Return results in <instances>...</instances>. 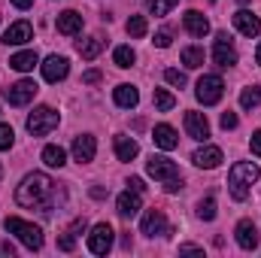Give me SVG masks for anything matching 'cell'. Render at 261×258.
<instances>
[{
	"instance_id": "1f68e13d",
	"label": "cell",
	"mask_w": 261,
	"mask_h": 258,
	"mask_svg": "<svg viewBox=\"0 0 261 258\" xmlns=\"http://www.w3.org/2000/svg\"><path fill=\"white\" fill-rule=\"evenodd\" d=\"M197 216H200L203 222H213V219H216V200H213V197H203V200L197 203Z\"/></svg>"
},
{
	"instance_id": "d590c367",
	"label": "cell",
	"mask_w": 261,
	"mask_h": 258,
	"mask_svg": "<svg viewBox=\"0 0 261 258\" xmlns=\"http://www.w3.org/2000/svg\"><path fill=\"white\" fill-rule=\"evenodd\" d=\"M12 140H15V134H12V128L0 122V149H9V146H12Z\"/></svg>"
},
{
	"instance_id": "277c9868",
	"label": "cell",
	"mask_w": 261,
	"mask_h": 258,
	"mask_svg": "<svg viewBox=\"0 0 261 258\" xmlns=\"http://www.w3.org/2000/svg\"><path fill=\"white\" fill-rule=\"evenodd\" d=\"M6 231H9V234H15L28 249H40V246H43V231H40L37 225H31V222L18 219V216H9V219H6Z\"/></svg>"
},
{
	"instance_id": "4fadbf2b",
	"label": "cell",
	"mask_w": 261,
	"mask_h": 258,
	"mask_svg": "<svg viewBox=\"0 0 261 258\" xmlns=\"http://www.w3.org/2000/svg\"><path fill=\"white\" fill-rule=\"evenodd\" d=\"M28 40H34L31 21H15V24H9L6 34H3V43H6V46H24Z\"/></svg>"
},
{
	"instance_id": "d6a6232c",
	"label": "cell",
	"mask_w": 261,
	"mask_h": 258,
	"mask_svg": "<svg viewBox=\"0 0 261 258\" xmlns=\"http://www.w3.org/2000/svg\"><path fill=\"white\" fill-rule=\"evenodd\" d=\"M176 3H179V0H149V12H152V15H167Z\"/></svg>"
},
{
	"instance_id": "3957f363",
	"label": "cell",
	"mask_w": 261,
	"mask_h": 258,
	"mask_svg": "<svg viewBox=\"0 0 261 258\" xmlns=\"http://www.w3.org/2000/svg\"><path fill=\"white\" fill-rule=\"evenodd\" d=\"M146 170H149V176H155V179H161L164 183V192H179L182 189V176H179V167L170 161V158H164V155H152L149 161H146Z\"/></svg>"
},
{
	"instance_id": "e0dca14e",
	"label": "cell",
	"mask_w": 261,
	"mask_h": 258,
	"mask_svg": "<svg viewBox=\"0 0 261 258\" xmlns=\"http://www.w3.org/2000/svg\"><path fill=\"white\" fill-rule=\"evenodd\" d=\"M186 134L192 140H206L210 137V122L203 113H186Z\"/></svg>"
},
{
	"instance_id": "d4e9b609",
	"label": "cell",
	"mask_w": 261,
	"mask_h": 258,
	"mask_svg": "<svg viewBox=\"0 0 261 258\" xmlns=\"http://www.w3.org/2000/svg\"><path fill=\"white\" fill-rule=\"evenodd\" d=\"M76 49H79V55H82L85 61H94V58L103 52V40H100V37H88V40H79Z\"/></svg>"
},
{
	"instance_id": "7dc6e473",
	"label": "cell",
	"mask_w": 261,
	"mask_h": 258,
	"mask_svg": "<svg viewBox=\"0 0 261 258\" xmlns=\"http://www.w3.org/2000/svg\"><path fill=\"white\" fill-rule=\"evenodd\" d=\"M255 61L261 64V43H258V49H255Z\"/></svg>"
},
{
	"instance_id": "8d00e7d4",
	"label": "cell",
	"mask_w": 261,
	"mask_h": 258,
	"mask_svg": "<svg viewBox=\"0 0 261 258\" xmlns=\"http://www.w3.org/2000/svg\"><path fill=\"white\" fill-rule=\"evenodd\" d=\"M170 40H173V31H170V28H164V31H158V34H155V46H158V49H167V46H170Z\"/></svg>"
},
{
	"instance_id": "8992f818",
	"label": "cell",
	"mask_w": 261,
	"mask_h": 258,
	"mask_svg": "<svg viewBox=\"0 0 261 258\" xmlns=\"http://www.w3.org/2000/svg\"><path fill=\"white\" fill-rule=\"evenodd\" d=\"M55 128H58V113L52 107H37L28 116V131L34 137H46V134H52Z\"/></svg>"
},
{
	"instance_id": "74e56055",
	"label": "cell",
	"mask_w": 261,
	"mask_h": 258,
	"mask_svg": "<svg viewBox=\"0 0 261 258\" xmlns=\"http://www.w3.org/2000/svg\"><path fill=\"white\" fill-rule=\"evenodd\" d=\"M100 79H103L100 70H88V73H82V82H85V85H97Z\"/></svg>"
},
{
	"instance_id": "ab89813d",
	"label": "cell",
	"mask_w": 261,
	"mask_h": 258,
	"mask_svg": "<svg viewBox=\"0 0 261 258\" xmlns=\"http://www.w3.org/2000/svg\"><path fill=\"white\" fill-rule=\"evenodd\" d=\"M249 146H252V152H255V155L261 158V131H255V134H252V140H249Z\"/></svg>"
},
{
	"instance_id": "ac0fdd59",
	"label": "cell",
	"mask_w": 261,
	"mask_h": 258,
	"mask_svg": "<svg viewBox=\"0 0 261 258\" xmlns=\"http://www.w3.org/2000/svg\"><path fill=\"white\" fill-rule=\"evenodd\" d=\"M192 161H195L197 167H203V170H213V167L222 164V149L219 146H203V149H197L195 155H192Z\"/></svg>"
},
{
	"instance_id": "d6986e66",
	"label": "cell",
	"mask_w": 261,
	"mask_h": 258,
	"mask_svg": "<svg viewBox=\"0 0 261 258\" xmlns=\"http://www.w3.org/2000/svg\"><path fill=\"white\" fill-rule=\"evenodd\" d=\"M182 24H186V31H189L192 37H206V34H210V21H206V15H200L197 9H189V12L182 15Z\"/></svg>"
},
{
	"instance_id": "e575fe53",
	"label": "cell",
	"mask_w": 261,
	"mask_h": 258,
	"mask_svg": "<svg viewBox=\"0 0 261 258\" xmlns=\"http://www.w3.org/2000/svg\"><path fill=\"white\" fill-rule=\"evenodd\" d=\"M73 246H76V234H73V231H64V234L58 237V249H61V252H73Z\"/></svg>"
},
{
	"instance_id": "5bb4252c",
	"label": "cell",
	"mask_w": 261,
	"mask_h": 258,
	"mask_svg": "<svg viewBox=\"0 0 261 258\" xmlns=\"http://www.w3.org/2000/svg\"><path fill=\"white\" fill-rule=\"evenodd\" d=\"M94 152H97V140H94L91 134H82V137L73 140V158H76L79 164L94 161Z\"/></svg>"
},
{
	"instance_id": "60d3db41",
	"label": "cell",
	"mask_w": 261,
	"mask_h": 258,
	"mask_svg": "<svg viewBox=\"0 0 261 258\" xmlns=\"http://www.w3.org/2000/svg\"><path fill=\"white\" fill-rule=\"evenodd\" d=\"M128 186H130V189H134V192H140V194H143V189H146L140 176H130V179H128Z\"/></svg>"
},
{
	"instance_id": "484cf974",
	"label": "cell",
	"mask_w": 261,
	"mask_h": 258,
	"mask_svg": "<svg viewBox=\"0 0 261 258\" xmlns=\"http://www.w3.org/2000/svg\"><path fill=\"white\" fill-rule=\"evenodd\" d=\"M43 164H46V167H64L67 152L61 146H46V149H43Z\"/></svg>"
},
{
	"instance_id": "9c48e42d",
	"label": "cell",
	"mask_w": 261,
	"mask_h": 258,
	"mask_svg": "<svg viewBox=\"0 0 261 258\" xmlns=\"http://www.w3.org/2000/svg\"><path fill=\"white\" fill-rule=\"evenodd\" d=\"M213 61L219 67H234L237 64V49L231 46V37L222 31L216 34V46H213Z\"/></svg>"
},
{
	"instance_id": "8fae6325",
	"label": "cell",
	"mask_w": 261,
	"mask_h": 258,
	"mask_svg": "<svg viewBox=\"0 0 261 258\" xmlns=\"http://www.w3.org/2000/svg\"><path fill=\"white\" fill-rule=\"evenodd\" d=\"M234 237H237V246H240V249H258V228H255V222H252V219L237 222Z\"/></svg>"
},
{
	"instance_id": "83f0119b",
	"label": "cell",
	"mask_w": 261,
	"mask_h": 258,
	"mask_svg": "<svg viewBox=\"0 0 261 258\" xmlns=\"http://www.w3.org/2000/svg\"><path fill=\"white\" fill-rule=\"evenodd\" d=\"M261 104V85H252V88H243L240 91V107L243 110H252Z\"/></svg>"
},
{
	"instance_id": "6da1fadb",
	"label": "cell",
	"mask_w": 261,
	"mask_h": 258,
	"mask_svg": "<svg viewBox=\"0 0 261 258\" xmlns=\"http://www.w3.org/2000/svg\"><path fill=\"white\" fill-rule=\"evenodd\" d=\"M58 194L55 189V183L46 176V173H28L24 179H21V186L15 189V203L18 207H37L40 213H52V197Z\"/></svg>"
},
{
	"instance_id": "5b68a950",
	"label": "cell",
	"mask_w": 261,
	"mask_h": 258,
	"mask_svg": "<svg viewBox=\"0 0 261 258\" xmlns=\"http://www.w3.org/2000/svg\"><path fill=\"white\" fill-rule=\"evenodd\" d=\"M195 94H197V100H200L203 107L219 104V100H222V94H225V82H222V76H216V73L200 76V79H197V85H195Z\"/></svg>"
},
{
	"instance_id": "ee69618b",
	"label": "cell",
	"mask_w": 261,
	"mask_h": 258,
	"mask_svg": "<svg viewBox=\"0 0 261 258\" xmlns=\"http://www.w3.org/2000/svg\"><path fill=\"white\" fill-rule=\"evenodd\" d=\"M91 197H97V200H103V197H107V189H100V186H94V189H91Z\"/></svg>"
},
{
	"instance_id": "836d02e7",
	"label": "cell",
	"mask_w": 261,
	"mask_h": 258,
	"mask_svg": "<svg viewBox=\"0 0 261 258\" xmlns=\"http://www.w3.org/2000/svg\"><path fill=\"white\" fill-rule=\"evenodd\" d=\"M164 79L170 82V85H176V88H186V73H179V70H164Z\"/></svg>"
},
{
	"instance_id": "7bdbcfd3",
	"label": "cell",
	"mask_w": 261,
	"mask_h": 258,
	"mask_svg": "<svg viewBox=\"0 0 261 258\" xmlns=\"http://www.w3.org/2000/svg\"><path fill=\"white\" fill-rule=\"evenodd\" d=\"M0 255H15V246L12 243H0Z\"/></svg>"
},
{
	"instance_id": "bcb514c9",
	"label": "cell",
	"mask_w": 261,
	"mask_h": 258,
	"mask_svg": "<svg viewBox=\"0 0 261 258\" xmlns=\"http://www.w3.org/2000/svg\"><path fill=\"white\" fill-rule=\"evenodd\" d=\"M182 252H200V246H192V243H186V246H179Z\"/></svg>"
},
{
	"instance_id": "44dd1931",
	"label": "cell",
	"mask_w": 261,
	"mask_h": 258,
	"mask_svg": "<svg viewBox=\"0 0 261 258\" xmlns=\"http://www.w3.org/2000/svg\"><path fill=\"white\" fill-rule=\"evenodd\" d=\"M152 140H155V146H161V149H167V152L179 146V137H176V131L170 128V125H155Z\"/></svg>"
},
{
	"instance_id": "2e32d148",
	"label": "cell",
	"mask_w": 261,
	"mask_h": 258,
	"mask_svg": "<svg viewBox=\"0 0 261 258\" xmlns=\"http://www.w3.org/2000/svg\"><path fill=\"white\" fill-rule=\"evenodd\" d=\"M140 207H143V197H140V192H134V189H128L125 194H119V200H116V210H119L122 219H134L140 213Z\"/></svg>"
},
{
	"instance_id": "f35d334b",
	"label": "cell",
	"mask_w": 261,
	"mask_h": 258,
	"mask_svg": "<svg viewBox=\"0 0 261 258\" xmlns=\"http://www.w3.org/2000/svg\"><path fill=\"white\" fill-rule=\"evenodd\" d=\"M222 128L225 131L237 128V116H234V113H222Z\"/></svg>"
},
{
	"instance_id": "f546056e",
	"label": "cell",
	"mask_w": 261,
	"mask_h": 258,
	"mask_svg": "<svg viewBox=\"0 0 261 258\" xmlns=\"http://www.w3.org/2000/svg\"><path fill=\"white\" fill-rule=\"evenodd\" d=\"M125 31H128L130 37H146V31H149V24H146V15H130L128 24H125Z\"/></svg>"
},
{
	"instance_id": "4dcf8cb0",
	"label": "cell",
	"mask_w": 261,
	"mask_h": 258,
	"mask_svg": "<svg viewBox=\"0 0 261 258\" xmlns=\"http://www.w3.org/2000/svg\"><path fill=\"white\" fill-rule=\"evenodd\" d=\"M134 58H137V55H134L130 46H119V49L113 52V61H116V67H122V70H128V67L134 64Z\"/></svg>"
},
{
	"instance_id": "f6af8a7d",
	"label": "cell",
	"mask_w": 261,
	"mask_h": 258,
	"mask_svg": "<svg viewBox=\"0 0 261 258\" xmlns=\"http://www.w3.org/2000/svg\"><path fill=\"white\" fill-rule=\"evenodd\" d=\"M12 6H18V9H28V6H34V0H12Z\"/></svg>"
},
{
	"instance_id": "b9f144b4",
	"label": "cell",
	"mask_w": 261,
	"mask_h": 258,
	"mask_svg": "<svg viewBox=\"0 0 261 258\" xmlns=\"http://www.w3.org/2000/svg\"><path fill=\"white\" fill-rule=\"evenodd\" d=\"M67 231H73V234H82V231H85V219H76V222H73Z\"/></svg>"
},
{
	"instance_id": "c3c4849f",
	"label": "cell",
	"mask_w": 261,
	"mask_h": 258,
	"mask_svg": "<svg viewBox=\"0 0 261 258\" xmlns=\"http://www.w3.org/2000/svg\"><path fill=\"white\" fill-rule=\"evenodd\" d=\"M0 176H3V170H0Z\"/></svg>"
},
{
	"instance_id": "52a82bcc",
	"label": "cell",
	"mask_w": 261,
	"mask_h": 258,
	"mask_svg": "<svg viewBox=\"0 0 261 258\" xmlns=\"http://www.w3.org/2000/svg\"><path fill=\"white\" fill-rule=\"evenodd\" d=\"M3 97H6L12 107H24V104H31V100L37 97V85H34L31 79H21V82L3 88Z\"/></svg>"
},
{
	"instance_id": "ba28073f",
	"label": "cell",
	"mask_w": 261,
	"mask_h": 258,
	"mask_svg": "<svg viewBox=\"0 0 261 258\" xmlns=\"http://www.w3.org/2000/svg\"><path fill=\"white\" fill-rule=\"evenodd\" d=\"M88 249H91L94 255H107V252L113 249V228H110L107 222H100V225L91 228V234H88Z\"/></svg>"
},
{
	"instance_id": "9a60e30c",
	"label": "cell",
	"mask_w": 261,
	"mask_h": 258,
	"mask_svg": "<svg viewBox=\"0 0 261 258\" xmlns=\"http://www.w3.org/2000/svg\"><path fill=\"white\" fill-rule=\"evenodd\" d=\"M143 234L146 237H155V234H170V228H167V219H164V213L161 210H149L146 216H143Z\"/></svg>"
},
{
	"instance_id": "30bf717a",
	"label": "cell",
	"mask_w": 261,
	"mask_h": 258,
	"mask_svg": "<svg viewBox=\"0 0 261 258\" xmlns=\"http://www.w3.org/2000/svg\"><path fill=\"white\" fill-rule=\"evenodd\" d=\"M40 67H43V79L46 82H61L67 73H70V61H67L64 55H49Z\"/></svg>"
},
{
	"instance_id": "7402d4cb",
	"label": "cell",
	"mask_w": 261,
	"mask_h": 258,
	"mask_svg": "<svg viewBox=\"0 0 261 258\" xmlns=\"http://www.w3.org/2000/svg\"><path fill=\"white\" fill-rule=\"evenodd\" d=\"M113 100H116L122 110H134V107L140 104V91H137L134 85H119V88L113 91Z\"/></svg>"
},
{
	"instance_id": "cb8c5ba5",
	"label": "cell",
	"mask_w": 261,
	"mask_h": 258,
	"mask_svg": "<svg viewBox=\"0 0 261 258\" xmlns=\"http://www.w3.org/2000/svg\"><path fill=\"white\" fill-rule=\"evenodd\" d=\"M37 64H40V58H37V52H34V49L18 52V55H12V58H9V67H12V70H18V73H28V70H34Z\"/></svg>"
},
{
	"instance_id": "7a4b0ae2",
	"label": "cell",
	"mask_w": 261,
	"mask_h": 258,
	"mask_svg": "<svg viewBox=\"0 0 261 258\" xmlns=\"http://www.w3.org/2000/svg\"><path fill=\"white\" fill-rule=\"evenodd\" d=\"M261 176V170L252 164V161H237L228 173V189H231V197L234 200H246L249 192H252V183Z\"/></svg>"
},
{
	"instance_id": "7c38bea8",
	"label": "cell",
	"mask_w": 261,
	"mask_h": 258,
	"mask_svg": "<svg viewBox=\"0 0 261 258\" xmlns=\"http://www.w3.org/2000/svg\"><path fill=\"white\" fill-rule=\"evenodd\" d=\"M234 28H237L243 37H258L261 34V18L255 12H249V9H240V12H234Z\"/></svg>"
},
{
	"instance_id": "f1b7e54d",
	"label": "cell",
	"mask_w": 261,
	"mask_h": 258,
	"mask_svg": "<svg viewBox=\"0 0 261 258\" xmlns=\"http://www.w3.org/2000/svg\"><path fill=\"white\" fill-rule=\"evenodd\" d=\"M182 64L189 67V70H197V67H203V49H197V46H189V49H182Z\"/></svg>"
},
{
	"instance_id": "ffe728a7",
	"label": "cell",
	"mask_w": 261,
	"mask_h": 258,
	"mask_svg": "<svg viewBox=\"0 0 261 258\" xmlns=\"http://www.w3.org/2000/svg\"><path fill=\"white\" fill-rule=\"evenodd\" d=\"M58 34H64V37H73V34H79L82 31V15L76 12V9H67V12H61L58 15Z\"/></svg>"
},
{
	"instance_id": "603a6c76",
	"label": "cell",
	"mask_w": 261,
	"mask_h": 258,
	"mask_svg": "<svg viewBox=\"0 0 261 258\" xmlns=\"http://www.w3.org/2000/svg\"><path fill=\"white\" fill-rule=\"evenodd\" d=\"M137 152H140V146H137L134 137H125V134L116 137V158H119V161H134Z\"/></svg>"
},
{
	"instance_id": "4316f807",
	"label": "cell",
	"mask_w": 261,
	"mask_h": 258,
	"mask_svg": "<svg viewBox=\"0 0 261 258\" xmlns=\"http://www.w3.org/2000/svg\"><path fill=\"white\" fill-rule=\"evenodd\" d=\"M152 100H155V110H158V113H170V110L176 107V97H173L170 91H164V88H155Z\"/></svg>"
}]
</instances>
